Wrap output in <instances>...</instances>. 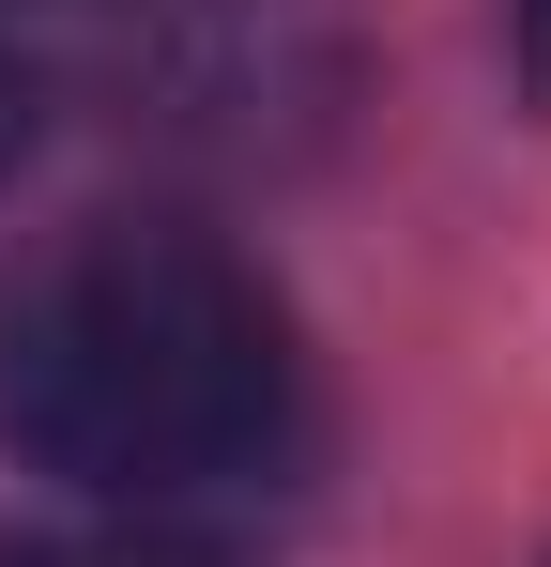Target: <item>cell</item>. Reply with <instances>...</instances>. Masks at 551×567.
<instances>
[{"label": "cell", "mask_w": 551, "mask_h": 567, "mask_svg": "<svg viewBox=\"0 0 551 567\" xmlns=\"http://www.w3.org/2000/svg\"><path fill=\"white\" fill-rule=\"evenodd\" d=\"M0 445L62 491L169 506L291 445V322L184 215H77L0 277Z\"/></svg>", "instance_id": "6da1fadb"}, {"label": "cell", "mask_w": 551, "mask_h": 567, "mask_svg": "<svg viewBox=\"0 0 551 567\" xmlns=\"http://www.w3.org/2000/svg\"><path fill=\"white\" fill-rule=\"evenodd\" d=\"M0 567H184V553H123V537H0Z\"/></svg>", "instance_id": "7a4b0ae2"}, {"label": "cell", "mask_w": 551, "mask_h": 567, "mask_svg": "<svg viewBox=\"0 0 551 567\" xmlns=\"http://www.w3.org/2000/svg\"><path fill=\"white\" fill-rule=\"evenodd\" d=\"M15 154H31V78L0 62V185H15Z\"/></svg>", "instance_id": "3957f363"}, {"label": "cell", "mask_w": 551, "mask_h": 567, "mask_svg": "<svg viewBox=\"0 0 551 567\" xmlns=\"http://www.w3.org/2000/svg\"><path fill=\"white\" fill-rule=\"evenodd\" d=\"M521 47H537V78H551V0H521Z\"/></svg>", "instance_id": "277c9868"}]
</instances>
